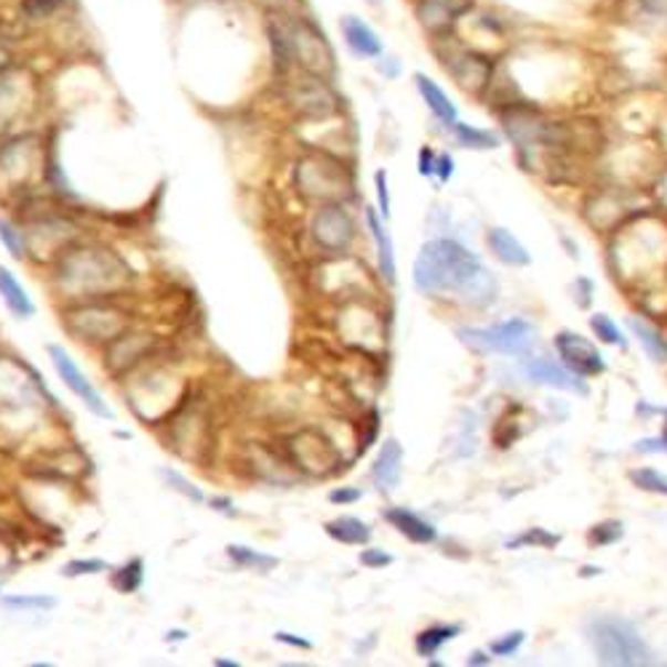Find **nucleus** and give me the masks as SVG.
I'll return each instance as SVG.
<instances>
[{
  "label": "nucleus",
  "instance_id": "43",
  "mask_svg": "<svg viewBox=\"0 0 667 667\" xmlns=\"http://www.w3.org/2000/svg\"><path fill=\"white\" fill-rule=\"evenodd\" d=\"M523 640H527V633H523V630L504 633V636L491 640V644H489V654H491V657L508 659V657H513V654H518V649H521V646H523Z\"/></svg>",
  "mask_w": 667,
  "mask_h": 667
},
{
  "label": "nucleus",
  "instance_id": "7",
  "mask_svg": "<svg viewBox=\"0 0 667 667\" xmlns=\"http://www.w3.org/2000/svg\"><path fill=\"white\" fill-rule=\"evenodd\" d=\"M43 115V81L30 64L14 60L0 70V139L38 128Z\"/></svg>",
  "mask_w": 667,
  "mask_h": 667
},
{
  "label": "nucleus",
  "instance_id": "5",
  "mask_svg": "<svg viewBox=\"0 0 667 667\" xmlns=\"http://www.w3.org/2000/svg\"><path fill=\"white\" fill-rule=\"evenodd\" d=\"M608 259L619 281H652L667 268V222L654 213L636 217L614 236Z\"/></svg>",
  "mask_w": 667,
  "mask_h": 667
},
{
  "label": "nucleus",
  "instance_id": "4",
  "mask_svg": "<svg viewBox=\"0 0 667 667\" xmlns=\"http://www.w3.org/2000/svg\"><path fill=\"white\" fill-rule=\"evenodd\" d=\"M51 132L30 128L0 139V200L22 206L46 190Z\"/></svg>",
  "mask_w": 667,
  "mask_h": 667
},
{
  "label": "nucleus",
  "instance_id": "48",
  "mask_svg": "<svg viewBox=\"0 0 667 667\" xmlns=\"http://www.w3.org/2000/svg\"><path fill=\"white\" fill-rule=\"evenodd\" d=\"M206 504H209L213 513H219V515H228V518H238V515H241V510L236 508V502H232L230 497H225V494L206 497Z\"/></svg>",
  "mask_w": 667,
  "mask_h": 667
},
{
  "label": "nucleus",
  "instance_id": "40",
  "mask_svg": "<svg viewBox=\"0 0 667 667\" xmlns=\"http://www.w3.org/2000/svg\"><path fill=\"white\" fill-rule=\"evenodd\" d=\"M622 536H625V527H622V521H614V518H606V521L595 523V527L587 531V542H591L593 548L617 545Z\"/></svg>",
  "mask_w": 667,
  "mask_h": 667
},
{
  "label": "nucleus",
  "instance_id": "56",
  "mask_svg": "<svg viewBox=\"0 0 667 667\" xmlns=\"http://www.w3.org/2000/svg\"><path fill=\"white\" fill-rule=\"evenodd\" d=\"M491 659H494V657H491L489 652L478 649V652H472L470 657H468V665H472V667H486V665H491Z\"/></svg>",
  "mask_w": 667,
  "mask_h": 667
},
{
  "label": "nucleus",
  "instance_id": "25",
  "mask_svg": "<svg viewBox=\"0 0 667 667\" xmlns=\"http://www.w3.org/2000/svg\"><path fill=\"white\" fill-rule=\"evenodd\" d=\"M393 529H398V534H404L406 540L414 545H432L438 540V529L430 521H425L423 515H417L414 510L406 508H390L382 513Z\"/></svg>",
  "mask_w": 667,
  "mask_h": 667
},
{
  "label": "nucleus",
  "instance_id": "24",
  "mask_svg": "<svg viewBox=\"0 0 667 667\" xmlns=\"http://www.w3.org/2000/svg\"><path fill=\"white\" fill-rule=\"evenodd\" d=\"M70 0H17L14 17L24 28H49L67 14Z\"/></svg>",
  "mask_w": 667,
  "mask_h": 667
},
{
  "label": "nucleus",
  "instance_id": "39",
  "mask_svg": "<svg viewBox=\"0 0 667 667\" xmlns=\"http://www.w3.org/2000/svg\"><path fill=\"white\" fill-rule=\"evenodd\" d=\"M630 9L638 22L663 24L667 38V0H630Z\"/></svg>",
  "mask_w": 667,
  "mask_h": 667
},
{
  "label": "nucleus",
  "instance_id": "50",
  "mask_svg": "<svg viewBox=\"0 0 667 667\" xmlns=\"http://www.w3.org/2000/svg\"><path fill=\"white\" fill-rule=\"evenodd\" d=\"M374 64H377V73L385 75L387 81H395V77L400 75V60L398 56H390V54H382L374 60Z\"/></svg>",
  "mask_w": 667,
  "mask_h": 667
},
{
  "label": "nucleus",
  "instance_id": "62",
  "mask_svg": "<svg viewBox=\"0 0 667 667\" xmlns=\"http://www.w3.org/2000/svg\"><path fill=\"white\" fill-rule=\"evenodd\" d=\"M366 3H372L374 9H382V6H385V0H366Z\"/></svg>",
  "mask_w": 667,
  "mask_h": 667
},
{
  "label": "nucleus",
  "instance_id": "38",
  "mask_svg": "<svg viewBox=\"0 0 667 667\" xmlns=\"http://www.w3.org/2000/svg\"><path fill=\"white\" fill-rule=\"evenodd\" d=\"M630 483L640 491H649V494L667 497V472L654 470V468H636L627 472Z\"/></svg>",
  "mask_w": 667,
  "mask_h": 667
},
{
  "label": "nucleus",
  "instance_id": "21",
  "mask_svg": "<svg viewBox=\"0 0 667 667\" xmlns=\"http://www.w3.org/2000/svg\"><path fill=\"white\" fill-rule=\"evenodd\" d=\"M340 35L345 43L347 54L361 62H374L377 56L385 54V41L368 19L358 14L340 17Z\"/></svg>",
  "mask_w": 667,
  "mask_h": 667
},
{
  "label": "nucleus",
  "instance_id": "2",
  "mask_svg": "<svg viewBox=\"0 0 667 667\" xmlns=\"http://www.w3.org/2000/svg\"><path fill=\"white\" fill-rule=\"evenodd\" d=\"M411 281L419 294L451 296L468 308H489L500 294V283L489 268L451 238H432L419 249Z\"/></svg>",
  "mask_w": 667,
  "mask_h": 667
},
{
  "label": "nucleus",
  "instance_id": "32",
  "mask_svg": "<svg viewBox=\"0 0 667 667\" xmlns=\"http://www.w3.org/2000/svg\"><path fill=\"white\" fill-rule=\"evenodd\" d=\"M0 243L14 262H30L28 230L17 217H0Z\"/></svg>",
  "mask_w": 667,
  "mask_h": 667
},
{
  "label": "nucleus",
  "instance_id": "3",
  "mask_svg": "<svg viewBox=\"0 0 667 667\" xmlns=\"http://www.w3.org/2000/svg\"><path fill=\"white\" fill-rule=\"evenodd\" d=\"M123 382H126L123 387L126 406L142 425L153 427V430H164L168 419L190 398V382L171 364L160 361V353Z\"/></svg>",
  "mask_w": 667,
  "mask_h": 667
},
{
  "label": "nucleus",
  "instance_id": "27",
  "mask_svg": "<svg viewBox=\"0 0 667 667\" xmlns=\"http://www.w3.org/2000/svg\"><path fill=\"white\" fill-rule=\"evenodd\" d=\"M0 300H3L6 310L19 321H28L35 315V302L28 294V289L22 286V281L14 275V270H9L6 264H0Z\"/></svg>",
  "mask_w": 667,
  "mask_h": 667
},
{
  "label": "nucleus",
  "instance_id": "12",
  "mask_svg": "<svg viewBox=\"0 0 667 667\" xmlns=\"http://www.w3.org/2000/svg\"><path fill=\"white\" fill-rule=\"evenodd\" d=\"M591 644L598 663L614 667L652 665V652L636 627L622 617H598L591 622Z\"/></svg>",
  "mask_w": 667,
  "mask_h": 667
},
{
  "label": "nucleus",
  "instance_id": "36",
  "mask_svg": "<svg viewBox=\"0 0 667 667\" xmlns=\"http://www.w3.org/2000/svg\"><path fill=\"white\" fill-rule=\"evenodd\" d=\"M0 606L9 612H30V614H46L60 606V601L49 593H14L0 595Z\"/></svg>",
  "mask_w": 667,
  "mask_h": 667
},
{
  "label": "nucleus",
  "instance_id": "11",
  "mask_svg": "<svg viewBox=\"0 0 667 667\" xmlns=\"http://www.w3.org/2000/svg\"><path fill=\"white\" fill-rule=\"evenodd\" d=\"M281 459L286 468L308 478H332L345 465L340 446L319 427H300L283 438Z\"/></svg>",
  "mask_w": 667,
  "mask_h": 667
},
{
  "label": "nucleus",
  "instance_id": "35",
  "mask_svg": "<svg viewBox=\"0 0 667 667\" xmlns=\"http://www.w3.org/2000/svg\"><path fill=\"white\" fill-rule=\"evenodd\" d=\"M225 555L236 563L238 569H249V572H273L278 566V559L270 553H262V550H254L249 545H238V542H230L228 548H225Z\"/></svg>",
  "mask_w": 667,
  "mask_h": 667
},
{
  "label": "nucleus",
  "instance_id": "9",
  "mask_svg": "<svg viewBox=\"0 0 667 667\" xmlns=\"http://www.w3.org/2000/svg\"><path fill=\"white\" fill-rule=\"evenodd\" d=\"M294 187L308 204H334L353 192V174L336 153L313 150L294 164Z\"/></svg>",
  "mask_w": 667,
  "mask_h": 667
},
{
  "label": "nucleus",
  "instance_id": "6",
  "mask_svg": "<svg viewBox=\"0 0 667 667\" xmlns=\"http://www.w3.org/2000/svg\"><path fill=\"white\" fill-rule=\"evenodd\" d=\"M60 323L77 345L102 350L137 323V313L123 302V296L121 300L67 302L60 308Z\"/></svg>",
  "mask_w": 667,
  "mask_h": 667
},
{
  "label": "nucleus",
  "instance_id": "57",
  "mask_svg": "<svg viewBox=\"0 0 667 667\" xmlns=\"http://www.w3.org/2000/svg\"><path fill=\"white\" fill-rule=\"evenodd\" d=\"M166 644H183V640H187V630H183V627H174V630H168L164 636Z\"/></svg>",
  "mask_w": 667,
  "mask_h": 667
},
{
  "label": "nucleus",
  "instance_id": "34",
  "mask_svg": "<svg viewBox=\"0 0 667 667\" xmlns=\"http://www.w3.org/2000/svg\"><path fill=\"white\" fill-rule=\"evenodd\" d=\"M459 633H462V625H430L417 633V638H414V649H417V654L423 659H430L440 652V646L455 640Z\"/></svg>",
  "mask_w": 667,
  "mask_h": 667
},
{
  "label": "nucleus",
  "instance_id": "1",
  "mask_svg": "<svg viewBox=\"0 0 667 667\" xmlns=\"http://www.w3.org/2000/svg\"><path fill=\"white\" fill-rule=\"evenodd\" d=\"M49 289L62 304L126 300L137 286V270L115 246L77 238L46 264Z\"/></svg>",
  "mask_w": 667,
  "mask_h": 667
},
{
  "label": "nucleus",
  "instance_id": "22",
  "mask_svg": "<svg viewBox=\"0 0 667 667\" xmlns=\"http://www.w3.org/2000/svg\"><path fill=\"white\" fill-rule=\"evenodd\" d=\"M404 476V446L398 444V438L382 440L377 457L372 465V481L377 483L379 491H395Z\"/></svg>",
  "mask_w": 667,
  "mask_h": 667
},
{
  "label": "nucleus",
  "instance_id": "52",
  "mask_svg": "<svg viewBox=\"0 0 667 667\" xmlns=\"http://www.w3.org/2000/svg\"><path fill=\"white\" fill-rule=\"evenodd\" d=\"M275 640H278V644H283V646H291V649L313 652V640H308V638H302V636H294V633L278 630L275 633Z\"/></svg>",
  "mask_w": 667,
  "mask_h": 667
},
{
  "label": "nucleus",
  "instance_id": "44",
  "mask_svg": "<svg viewBox=\"0 0 667 667\" xmlns=\"http://www.w3.org/2000/svg\"><path fill=\"white\" fill-rule=\"evenodd\" d=\"M561 542L559 534H550L548 529H529L523 531L518 540H510L508 548H521V545H534V548H555Z\"/></svg>",
  "mask_w": 667,
  "mask_h": 667
},
{
  "label": "nucleus",
  "instance_id": "47",
  "mask_svg": "<svg viewBox=\"0 0 667 667\" xmlns=\"http://www.w3.org/2000/svg\"><path fill=\"white\" fill-rule=\"evenodd\" d=\"M364 497V491L355 489V486H336V489L329 491V502L332 504H355Z\"/></svg>",
  "mask_w": 667,
  "mask_h": 667
},
{
  "label": "nucleus",
  "instance_id": "23",
  "mask_svg": "<svg viewBox=\"0 0 667 667\" xmlns=\"http://www.w3.org/2000/svg\"><path fill=\"white\" fill-rule=\"evenodd\" d=\"M414 88H417V94L423 96L425 107L430 110L432 118H436L440 126L446 128L455 126L459 121V110L455 105V100L444 92V86H440L438 81H432L427 73H414Z\"/></svg>",
  "mask_w": 667,
  "mask_h": 667
},
{
  "label": "nucleus",
  "instance_id": "10",
  "mask_svg": "<svg viewBox=\"0 0 667 667\" xmlns=\"http://www.w3.org/2000/svg\"><path fill=\"white\" fill-rule=\"evenodd\" d=\"M281 81V100L291 118L304 126H313V123H323L340 118L342 115V100L334 92V81L329 77L302 73L294 70L286 77H278Z\"/></svg>",
  "mask_w": 667,
  "mask_h": 667
},
{
  "label": "nucleus",
  "instance_id": "63",
  "mask_svg": "<svg viewBox=\"0 0 667 667\" xmlns=\"http://www.w3.org/2000/svg\"><path fill=\"white\" fill-rule=\"evenodd\" d=\"M0 593H3V587H0Z\"/></svg>",
  "mask_w": 667,
  "mask_h": 667
},
{
  "label": "nucleus",
  "instance_id": "20",
  "mask_svg": "<svg viewBox=\"0 0 667 667\" xmlns=\"http://www.w3.org/2000/svg\"><path fill=\"white\" fill-rule=\"evenodd\" d=\"M523 374L536 385L553 387V390H563V393H574V395H587L591 387H587L585 377L574 374L572 368H566L561 361L545 358V355H529L523 358Z\"/></svg>",
  "mask_w": 667,
  "mask_h": 667
},
{
  "label": "nucleus",
  "instance_id": "37",
  "mask_svg": "<svg viewBox=\"0 0 667 667\" xmlns=\"http://www.w3.org/2000/svg\"><path fill=\"white\" fill-rule=\"evenodd\" d=\"M158 476L160 481H164L168 489L177 491L179 497H185L187 502L192 504H206V494L204 489L196 481H190V478L185 476V472H179L177 468H158Z\"/></svg>",
  "mask_w": 667,
  "mask_h": 667
},
{
  "label": "nucleus",
  "instance_id": "41",
  "mask_svg": "<svg viewBox=\"0 0 667 667\" xmlns=\"http://www.w3.org/2000/svg\"><path fill=\"white\" fill-rule=\"evenodd\" d=\"M591 329H593V334L598 336L601 342H604V345L622 347V350L627 347L625 334L619 332V326H617V323H614L612 319H608L606 313H595V315H591Z\"/></svg>",
  "mask_w": 667,
  "mask_h": 667
},
{
  "label": "nucleus",
  "instance_id": "18",
  "mask_svg": "<svg viewBox=\"0 0 667 667\" xmlns=\"http://www.w3.org/2000/svg\"><path fill=\"white\" fill-rule=\"evenodd\" d=\"M476 6V0H411L414 19H417L419 30L427 35V41H440V38L455 35L462 19Z\"/></svg>",
  "mask_w": 667,
  "mask_h": 667
},
{
  "label": "nucleus",
  "instance_id": "46",
  "mask_svg": "<svg viewBox=\"0 0 667 667\" xmlns=\"http://www.w3.org/2000/svg\"><path fill=\"white\" fill-rule=\"evenodd\" d=\"M358 561L364 563L366 569H385L393 563V555L385 553V550H379V548H366L364 553L358 555Z\"/></svg>",
  "mask_w": 667,
  "mask_h": 667
},
{
  "label": "nucleus",
  "instance_id": "60",
  "mask_svg": "<svg viewBox=\"0 0 667 667\" xmlns=\"http://www.w3.org/2000/svg\"><path fill=\"white\" fill-rule=\"evenodd\" d=\"M580 574L582 576H595V574H601V569L598 566H582Z\"/></svg>",
  "mask_w": 667,
  "mask_h": 667
},
{
  "label": "nucleus",
  "instance_id": "51",
  "mask_svg": "<svg viewBox=\"0 0 667 667\" xmlns=\"http://www.w3.org/2000/svg\"><path fill=\"white\" fill-rule=\"evenodd\" d=\"M451 177H455V158H451L449 153H438V160H436L438 185H446Z\"/></svg>",
  "mask_w": 667,
  "mask_h": 667
},
{
  "label": "nucleus",
  "instance_id": "19",
  "mask_svg": "<svg viewBox=\"0 0 667 667\" xmlns=\"http://www.w3.org/2000/svg\"><path fill=\"white\" fill-rule=\"evenodd\" d=\"M553 347H555V353H559L561 364L566 368H572V372L580 374V377L593 379V377H601V374L606 372L604 353H601V350L595 347L587 336L563 329V332L555 334Z\"/></svg>",
  "mask_w": 667,
  "mask_h": 667
},
{
  "label": "nucleus",
  "instance_id": "49",
  "mask_svg": "<svg viewBox=\"0 0 667 667\" xmlns=\"http://www.w3.org/2000/svg\"><path fill=\"white\" fill-rule=\"evenodd\" d=\"M436 160H438V153L432 150L430 145H425L423 150H419V158H417L419 174H423V177H427V179L436 177Z\"/></svg>",
  "mask_w": 667,
  "mask_h": 667
},
{
  "label": "nucleus",
  "instance_id": "61",
  "mask_svg": "<svg viewBox=\"0 0 667 667\" xmlns=\"http://www.w3.org/2000/svg\"><path fill=\"white\" fill-rule=\"evenodd\" d=\"M659 440H663V451L667 455V425H665V430L659 432Z\"/></svg>",
  "mask_w": 667,
  "mask_h": 667
},
{
  "label": "nucleus",
  "instance_id": "45",
  "mask_svg": "<svg viewBox=\"0 0 667 667\" xmlns=\"http://www.w3.org/2000/svg\"><path fill=\"white\" fill-rule=\"evenodd\" d=\"M374 190H377V213L387 222V219H390V187H387L385 168H379V171L374 174Z\"/></svg>",
  "mask_w": 667,
  "mask_h": 667
},
{
  "label": "nucleus",
  "instance_id": "28",
  "mask_svg": "<svg viewBox=\"0 0 667 667\" xmlns=\"http://www.w3.org/2000/svg\"><path fill=\"white\" fill-rule=\"evenodd\" d=\"M486 243H489L491 254L500 259L502 264H508V268H527V264H531V254L527 251V246L518 241L510 230L491 228L486 232Z\"/></svg>",
  "mask_w": 667,
  "mask_h": 667
},
{
  "label": "nucleus",
  "instance_id": "53",
  "mask_svg": "<svg viewBox=\"0 0 667 667\" xmlns=\"http://www.w3.org/2000/svg\"><path fill=\"white\" fill-rule=\"evenodd\" d=\"M633 449H636L638 455H663V440H659V436L657 438H644V440H638Z\"/></svg>",
  "mask_w": 667,
  "mask_h": 667
},
{
  "label": "nucleus",
  "instance_id": "55",
  "mask_svg": "<svg viewBox=\"0 0 667 667\" xmlns=\"http://www.w3.org/2000/svg\"><path fill=\"white\" fill-rule=\"evenodd\" d=\"M576 286L582 289L580 291V308H587V304H591V300H593V283L587 281V278H580V281H576Z\"/></svg>",
  "mask_w": 667,
  "mask_h": 667
},
{
  "label": "nucleus",
  "instance_id": "8",
  "mask_svg": "<svg viewBox=\"0 0 667 667\" xmlns=\"http://www.w3.org/2000/svg\"><path fill=\"white\" fill-rule=\"evenodd\" d=\"M430 46L436 51L446 75H451V81H455L465 94L476 96V100H486L491 83H494L497 67H500V56L486 54L481 49H472L457 32L449 38H440V41H430Z\"/></svg>",
  "mask_w": 667,
  "mask_h": 667
},
{
  "label": "nucleus",
  "instance_id": "30",
  "mask_svg": "<svg viewBox=\"0 0 667 667\" xmlns=\"http://www.w3.org/2000/svg\"><path fill=\"white\" fill-rule=\"evenodd\" d=\"M110 585L121 595L139 593L142 585H145V559L134 555V559L123 561L121 566L110 569Z\"/></svg>",
  "mask_w": 667,
  "mask_h": 667
},
{
  "label": "nucleus",
  "instance_id": "17",
  "mask_svg": "<svg viewBox=\"0 0 667 667\" xmlns=\"http://www.w3.org/2000/svg\"><path fill=\"white\" fill-rule=\"evenodd\" d=\"M340 334L347 345L372 353L374 347L382 345V336H385V326L377 310L368 304V296H358V300L340 302Z\"/></svg>",
  "mask_w": 667,
  "mask_h": 667
},
{
  "label": "nucleus",
  "instance_id": "54",
  "mask_svg": "<svg viewBox=\"0 0 667 667\" xmlns=\"http://www.w3.org/2000/svg\"><path fill=\"white\" fill-rule=\"evenodd\" d=\"M14 60H17V51L11 49V43L6 41L3 35H0V70H3V67H9V64L14 62Z\"/></svg>",
  "mask_w": 667,
  "mask_h": 667
},
{
  "label": "nucleus",
  "instance_id": "29",
  "mask_svg": "<svg viewBox=\"0 0 667 667\" xmlns=\"http://www.w3.org/2000/svg\"><path fill=\"white\" fill-rule=\"evenodd\" d=\"M323 531H326L334 542H340V545L364 548V545H368V540H372V529H368V523H364L361 518H355V515L332 518V521H326Z\"/></svg>",
  "mask_w": 667,
  "mask_h": 667
},
{
  "label": "nucleus",
  "instance_id": "14",
  "mask_svg": "<svg viewBox=\"0 0 667 667\" xmlns=\"http://www.w3.org/2000/svg\"><path fill=\"white\" fill-rule=\"evenodd\" d=\"M459 342L472 353H500V355H527L536 342V329L527 319H510L494 326H462L457 329Z\"/></svg>",
  "mask_w": 667,
  "mask_h": 667
},
{
  "label": "nucleus",
  "instance_id": "42",
  "mask_svg": "<svg viewBox=\"0 0 667 667\" xmlns=\"http://www.w3.org/2000/svg\"><path fill=\"white\" fill-rule=\"evenodd\" d=\"M110 563L105 559H73L62 566V576L67 580H81V576H96V574H107Z\"/></svg>",
  "mask_w": 667,
  "mask_h": 667
},
{
  "label": "nucleus",
  "instance_id": "26",
  "mask_svg": "<svg viewBox=\"0 0 667 667\" xmlns=\"http://www.w3.org/2000/svg\"><path fill=\"white\" fill-rule=\"evenodd\" d=\"M364 219L366 228L372 232L374 243H377V264H379V275L387 286L395 283V246L390 232H387L385 225H382V217L372 206H364Z\"/></svg>",
  "mask_w": 667,
  "mask_h": 667
},
{
  "label": "nucleus",
  "instance_id": "15",
  "mask_svg": "<svg viewBox=\"0 0 667 667\" xmlns=\"http://www.w3.org/2000/svg\"><path fill=\"white\" fill-rule=\"evenodd\" d=\"M164 347V340L150 329H142L134 323L132 329H126L121 336H115L110 345L100 350L102 353V368L115 382H123L132 372H137L142 364L155 358Z\"/></svg>",
  "mask_w": 667,
  "mask_h": 667
},
{
  "label": "nucleus",
  "instance_id": "31",
  "mask_svg": "<svg viewBox=\"0 0 667 667\" xmlns=\"http://www.w3.org/2000/svg\"><path fill=\"white\" fill-rule=\"evenodd\" d=\"M627 329H630L633 336L640 342V347L646 350V355H649L654 364H667V336L659 332L657 326H652L649 321H640L633 315V319H627Z\"/></svg>",
  "mask_w": 667,
  "mask_h": 667
},
{
  "label": "nucleus",
  "instance_id": "58",
  "mask_svg": "<svg viewBox=\"0 0 667 667\" xmlns=\"http://www.w3.org/2000/svg\"><path fill=\"white\" fill-rule=\"evenodd\" d=\"M657 192H659V204L665 206L667 209V171L659 177V185H657Z\"/></svg>",
  "mask_w": 667,
  "mask_h": 667
},
{
  "label": "nucleus",
  "instance_id": "16",
  "mask_svg": "<svg viewBox=\"0 0 667 667\" xmlns=\"http://www.w3.org/2000/svg\"><path fill=\"white\" fill-rule=\"evenodd\" d=\"M46 353H49L51 366H54L56 377H60L62 385L67 387V390L73 393L75 398L81 400V404L94 414V417L107 419V423H115L113 406L107 404L105 395H102L100 387H96L94 382L88 379V374H83V368L75 364L73 355H70L67 350H64L62 345H54V342H51V345H46Z\"/></svg>",
  "mask_w": 667,
  "mask_h": 667
},
{
  "label": "nucleus",
  "instance_id": "33",
  "mask_svg": "<svg viewBox=\"0 0 667 667\" xmlns=\"http://www.w3.org/2000/svg\"><path fill=\"white\" fill-rule=\"evenodd\" d=\"M449 132L455 134L457 145L465 147V150H497V147L502 145L500 134L489 132V128L470 126V123H462V121H457Z\"/></svg>",
  "mask_w": 667,
  "mask_h": 667
},
{
  "label": "nucleus",
  "instance_id": "13",
  "mask_svg": "<svg viewBox=\"0 0 667 667\" xmlns=\"http://www.w3.org/2000/svg\"><path fill=\"white\" fill-rule=\"evenodd\" d=\"M308 232L323 257H342L350 254L358 241V222L350 213L345 200H334V204H321L313 211Z\"/></svg>",
  "mask_w": 667,
  "mask_h": 667
},
{
  "label": "nucleus",
  "instance_id": "59",
  "mask_svg": "<svg viewBox=\"0 0 667 667\" xmlns=\"http://www.w3.org/2000/svg\"><path fill=\"white\" fill-rule=\"evenodd\" d=\"M213 667H241V663L238 659H225V657H213Z\"/></svg>",
  "mask_w": 667,
  "mask_h": 667
}]
</instances>
